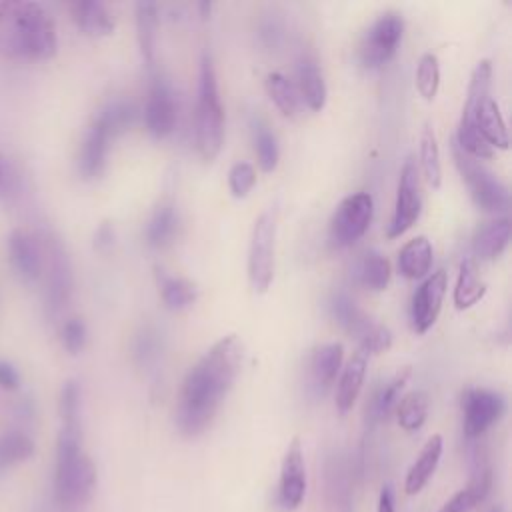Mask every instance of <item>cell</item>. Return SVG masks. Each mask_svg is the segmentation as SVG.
Here are the masks:
<instances>
[{"instance_id":"cell-1","label":"cell","mask_w":512,"mask_h":512,"mask_svg":"<svg viewBox=\"0 0 512 512\" xmlns=\"http://www.w3.org/2000/svg\"><path fill=\"white\" fill-rule=\"evenodd\" d=\"M242 360V340L236 334H228L216 340L188 370L174 414L176 426L184 436H198L210 426L222 400L240 374Z\"/></svg>"},{"instance_id":"cell-2","label":"cell","mask_w":512,"mask_h":512,"mask_svg":"<svg viewBox=\"0 0 512 512\" xmlns=\"http://www.w3.org/2000/svg\"><path fill=\"white\" fill-rule=\"evenodd\" d=\"M80 404V384L74 380L64 382L58 404L62 426L56 442L54 468V502L62 512H80L96 488V468L82 450Z\"/></svg>"},{"instance_id":"cell-3","label":"cell","mask_w":512,"mask_h":512,"mask_svg":"<svg viewBox=\"0 0 512 512\" xmlns=\"http://www.w3.org/2000/svg\"><path fill=\"white\" fill-rule=\"evenodd\" d=\"M58 36L50 12L28 0H0V56L8 60H48Z\"/></svg>"},{"instance_id":"cell-4","label":"cell","mask_w":512,"mask_h":512,"mask_svg":"<svg viewBox=\"0 0 512 512\" xmlns=\"http://www.w3.org/2000/svg\"><path fill=\"white\" fill-rule=\"evenodd\" d=\"M194 140L198 154L212 162L224 144V106L220 102L218 80L212 56L202 54L198 72V92L194 108Z\"/></svg>"},{"instance_id":"cell-5","label":"cell","mask_w":512,"mask_h":512,"mask_svg":"<svg viewBox=\"0 0 512 512\" xmlns=\"http://www.w3.org/2000/svg\"><path fill=\"white\" fill-rule=\"evenodd\" d=\"M452 156L456 162V168L470 192V198L474 204L488 212V214H504L510 208V192L508 186L490 172L484 164H480L476 158L464 154L456 142H452Z\"/></svg>"},{"instance_id":"cell-6","label":"cell","mask_w":512,"mask_h":512,"mask_svg":"<svg viewBox=\"0 0 512 512\" xmlns=\"http://www.w3.org/2000/svg\"><path fill=\"white\" fill-rule=\"evenodd\" d=\"M40 240L44 248V306L48 316H58L66 308L72 294V264L66 246L54 232H40Z\"/></svg>"},{"instance_id":"cell-7","label":"cell","mask_w":512,"mask_h":512,"mask_svg":"<svg viewBox=\"0 0 512 512\" xmlns=\"http://www.w3.org/2000/svg\"><path fill=\"white\" fill-rule=\"evenodd\" d=\"M404 34V20L396 12L380 14L362 34V40L358 44V58L360 64L368 70H378L384 64H388Z\"/></svg>"},{"instance_id":"cell-8","label":"cell","mask_w":512,"mask_h":512,"mask_svg":"<svg viewBox=\"0 0 512 512\" xmlns=\"http://www.w3.org/2000/svg\"><path fill=\"white\" fill-rule=\"evenodd\" d=\"M374 214V200L368 192H354L340 200L336 206L330 226H328V240L334 248H348L354 242H358Z\"/></svg>"},{"instance_id":"cell-9","label":"cell","mask_w":512,"mask_h":512,"mask_svg":"<svg viewBox=\"0 0 512 512\" xmlns=\"http://www.w3.org/2000/svg\"><path fill=\"white\" fill-rule=\"evenodd\" d=\"M274 242L276 218L266 210L254 220L248 246V280L258 294H264L274 278Z\"/></svg>"},{"instance_id":"cell-10","label":"cell","mask_w":512,"mask_h":512,"mask_svg":"<svg viewBox=\"0 0 512 512\" xmlns=\"http://www.w3.org/2000/svg\"><path fill=\"white\" fill-rule=\"evenodd\" d=\"M422 212V192H420V178L418 168L412 158H408L400 170L398 188H396V202L394 212L388 222L386 236L390 240L400 238L404 232H408Z\"/></svg>"},{"instance_id":"cell-11","label":"cell","mask_w":512,"mask_h":512,"mask_svg":"<svg viewBox=\"0 0 512 512\" xmlns=\"http://www.w3.org/2000/svg\"><path fill=\"white\" fill-rule=\"evenodd\" d=\"M506 412V400L490 388H468L462 394V426L468 440H478Z\"/></svg>"},{"instance_id":"cell-12","label":"cell","mask_w":512,"mask_h":512,"mask_svg":"<svg viewBox=\"0 0 512 512\" xmlns=\"http://www.w3.org/2000/svg\"><path fill=\"white\" fill-rule=\"evenodd\" d=\"M8 260L20 282L36 284L42 278L44 266L40 234L26 228H14L8 236Z\"/></svg>"},{"instance_id":"cell-13","label":"cell","mask_w":512,"mask_h":512,"mask_svg":"<svg viewBox=\"0 0 512 512\" xmlns=\"http://www.w3.org/2000/svg\"><path fill=\"white\" fill-rule=\"evenodd\" d=\"M448 288L446 270H436L424 278V282L414 290L410 302V322L416 334H426L442 308V300Z\"/></svg>"},{"instance_id":"cell-14","label":"cell","mask_w":512,"mask_h":512,"mask_svg":"<svg viewBox=\"0 0 512 512\" xmlns=\"http://www.w3.org/2000/svg\"><path fill=\"white\" fill-rule=\"evenodd\" d=\"M178 120L176 112V100L172 94L170 84L162 76H154L146 106H144V126L150 136L154 138H166L174 132Z\"/></svg>"},{"instance_id":"cell-15","label":"cell","mask_w":512,"mask_h":512,"mask_svg":"<svg viewBox=\"0 0 512 512\" xmlns=\"http://www.w3.org/2000/svg\"><path fill=\"white\" fill-rule=\"evenodd\" d=\"M304 494H306V468H304L302 444L298 438H292L282 458L276 504L284 512L296 510L302 504Z\"/></svg>"},{"instance_id":"cell-16","label":"cell","mask_w":512,"mask_h":512,"mask_svg":"<svg viewBox=\"0 0 512 512\" xmlns=\"http://www.w3.org/2000/svg\"><path fill=\"white\" fill-rule=\"evenodd\" d=\"M352 468L344 454L332 452L324 462V494L334 512H354Z\"/></svg>"},{"instance_id":"cell-17","label":"cell","mask_w":512,"mask_h":512,"mask_svg":"<svg viewBox=\"0 0 512 512\" xmlns=\"http://www.w3.org/2000/svg\"><path fill=\"white\" fill-rule=\"evenodd\" d=\"M112 140L114 138L108 134V130L92 120L78 152V172L84 180H96L104 174Z\"/></svg>"},{"instance_id":"cell-18","label":"cell","mask_w":512,"mask_h":512,"mask_svg":"<svg viewBox=\"0 0 512 512\" xmlns=\"http://www.w3.org/2000/svg\"><path fill=\"white\" fill-rule=\"evenodd\" d=\"M344 360V346L340 342H328L318 346L308 364L310 388L316 396H324L336 382Z\"/></svg>"},{"instance_id":"cell-19","label":"cell","mask_w":512,"mask_h":512,"mask_svg":"<svg viewBox=\"0 0 512 512\" xmlns=\"http://www.w3.org/2000/svg\"><path fill=\"white\" fill-rule=\"evenodd\" d=\"M292 82L296 86L300 102L306 108H310L312 112H320L326 106L328 88H326L322 70L312 56H302L296 62V72Z\"/></svg>"},{"instance_id":"cell-20","label":"cell","mask_w":512,"mask_h":512,"mask_svg":"<svg viewBox=\"0 0 512 512\" xmlns=\"http://www.w3.org/2000/svg\"><path fill=\"white\" fill-rule=\"evenodd\" d=\"M366 366H368V354L364 350H356L348 364L340 370L338 386H336V408L340 414H346L352 410L354 402L358 400V394L364 384L366 376Z\"/></svg>"},{"instance_id":"cell-21","label":"cell","mask_w":512,"mask_h":512,"mask_svg":"<svg viewBox=\"0 0 512 512\" xmlns=\"http://www.w3.org/2000/svg\"><path fill=\"white\" fill-rule=\"evenodd\" d=\"M510 242V218L498 216L490 222H484L472 238V250L478 260L490 262L502 256Z\"/></svg>"},{"instance_id":"cell-22","label":"cell","mask_w":512,"mask_h":512,"mask_svg":"<svg viewBox=\"0 0 512 512\" xmlns=\"http://www.w3.org/2000/svg\"><path fill=\"white\" fill-rule=\"evenodd\" d=\"M328 308L332 318L350 334L356 336L358 342L374 328V320L350 298L346 292H334L328 300Z\"/></svg>"},{"instance_id":"cell-23","label":"cell","mask_w":512,"mask_h":512,"mask_svg":"<svg viewBox=\"0 0 512 512\" xmlns=\"http://www.w3.org/2000/svg\"><path fill=\"white\" fill-rule=\"evenodd\" d=\"M70 14L76 28L86 36H110L114 32V20L108 8L98 0H80L70 4Z\"/></svg>"},{"instance_id":"cell-24","label":"cell","mask_w":512,"mask_h":512,"mask_svg":"<svg viewBox=\"0 0 512 512\" xmlns=\"http://www.w3.org/2000/svg\"><path fill=\"white\" fill-rule=\"evenodd\" d=\"M442 456V436L434 434L428 438V442L424 444V448L420 450L418 458L412 462V466L406 472V480H404V490L406 494H418L428 480L432 478L438 462Z\"/></svg>"},{"instance_id":"cell-25","label":"cell","mask_w":512,"mask_h":512,"mask_svg":"<svg viewBox=\"0 0 512 512\" xmlns=\"http://www.w3.org/2000/svg\"><path fill=\"white\" fill-rule=\"evenodd\" d=\"M434 260L432 242L426 236H416L408 240L398 252V270L404 278L420 280L426 278Z\"/></svg>"},{"instance_id":"cell-26","label":"cell","mask_w":512,"mask_h":512,"mask_svg":"<svg viewBox=\"0 0 512 512\" xmlns=\"http://www.w3.org/2000/svg\"><path fill=\"white\" fill-rule=\"evenodd\" d=\"M176 232H178L176 206L170 200L160 202L146 224V244L150 248L162 250L174 242Z\"/></svg>"},{"instance_id":"cell-27","label":"cell","mask_w":512,"mask_h":512,"mask_svg":"<svg viewBox=\"0 0 512 512\" xmlns=\"http://www.w3.org/2000/svg\"><path fill=\"white\" fill-rule=\"evenodd\" d=\"M390 274H392L390 262L376 250L364 252L354 268L356 282L372 292L386 290V286L390 282Z\"/></svg>"},{"instance_id":"cell-28","label":"cell","mask_w":512,"mask_h":512,"mask_svg":"<svg viewBox=\"0 0 512 512\" xmlns=\"http://www.w3.org/2000/svg\"><path fill=\"white\" fill-rule=\"evenodd\" d=\"M156 30H158V4L138 2L136 4V38H138L140 54L148 64V68H154Z\"/></svg>"},{"instance_id":"cell-29","label":"cell","mask_w":512,"mask_h":512,"mask_svg":"<svg viewBox=\"0 0 512 512\" xmlns=\"http://www.w3.org/2000/svg\"><path fill=\"white\" fill-rule=\"evenodd\" d=\"M136 118H138L136 106L124 98H114L106 102L94 116V120L100 126H104L112 138H118L120 134L128 132L136 124Z\"/></svg>"},{"instance_id":"cell-30","label":"cell","mask_w":512,"mask_h":512,"mask_svg":"<svg viewBox=\"0 0 512 512\" xmlns=\"http://www.w3.org/2000/svg\"><path fill=\"white\" fill-rule=\"evenodd\" d=\"M156 276H158V288H160L162 302L168 310L178 312V310H184L190 304H194L198 290L190 280L180 278V276H170L164 270H158Z\"/></svg>"},{"instance_id":"cell-31","label":"cell","mask_w":512,"mask_h":512,"mask_svg":"<svg viewBox=\"0 0 512 512\" xmlns=\"http://www.w3.org/2000/svg\"><path fill=\"white\" fill-rule=\"evenodd\" d=\"M484 294H486V284L480 280L474 262L470 258L462 260L458 270V280L454 286V296H452L456 310H466L474 306Z\"/></svg>"},{"instance_id":"cell-32","label":"cell","mask_w":512,"mask_h":512,"mask_svg":"<svg viewBox=\"0 0 512 512\" xmlns=\"http://www.w3.org/2000/svg\"><path fill=\"white\" fill-rule=\"evenodd\" d=\"M408 376H410V368H402L400 372L394 374L392 380H388L372 398L370 402V420L372 422H382L386 420L398 406L400 402V392L404 390L406 382H408Z\"/></svg>"},{"instance_id":"cell-33","label":"cell","mask_w":512,"mask_h":512,"mask_svg":"<svg viewBox=\"0 0 512 512\" xmlns=\"http://www.w3.org/2000/svg\"><path fill=\"white\" fill-rule=\"evenodd\" d=\"M266 92L270 96V100L274 102V106L286 116V118H294L300 112V98L296 92V86L290 78H286L280 72H270L264 80Z\"/></svg>"},{"instance_id":"cell-34","label":"cell","mask_w":512,"mask_h":512,"mask_svg":"<svg viewBox=\"0 0 512 512\" xmlns=\"http://www.w3.org/2000/svg\"><path fill=\"white\" fill-rule=\"evenodd\" d=\"M428 416V396L422 390H412L404 398H400L396 406V418L400 428L406 432H414L422 428Z\"/></svg>"},{"instance_id":"cell-35","label":"cell","mask_w":512,"mask_h":512,"mask_svg":"<svg viewBox=\"0 0 512 512\" xmlns=\"http://www.w3.org/2000/svg\"><path fill=\"white\" fill-rule=\"evenodd\" d=\"M34 454V440L22 432L12 430L0 436V470L28 460Z\"/></svg>"},{"instance_id":"cell-36","label":"cell","mask_w":512,"mask_h":512,"mask_svg":"<svg viewBox=\"0 0 512 512\" xmlns=\"http://www.w3.org/2000/svg\"><path fill=\"white\" fill-rule=\"evenodd\" d=\"M420 166L426 182L432 188H440L442 184V164H440V148L436 142V134L432 126H424L420 136Z\"/></svg>"},{"instance_id":"cell-37","label":"cell","mask_w":512,"mask_h":512,"mask_svg":"<svg viewBox=\"0 0 512 512\" xmlns=\"http://www.w3.org/2000/svg\"><path fill=\"white\" fill-rule=\"evenodd\" d=\"M252 126H254L252 130H254V148H256L258 164L264 172H272L278 166V158H280L278 140L274 132L268 128V124H264L260 118H256Z\"/></svg>"},{"instance_id":"cell-38","label":"cell","mask_w":512,"mask_h":512,"mask_svg":"<svg viewBox=\"0 0 512 512\" xmlns=\"http://www.w3.org/2000/svg\"><path fill=\"white\" fill-rule=\"evenodd\" d=\"M416 90L424 100H434L438 86H440V62L436 54L426 52L420 56L418 66H416Z\"/></svg>"},{"instance_id":"cell-39","label":"cell","mask_w":512,"mask_h":512,"mask_svg":"<svg viewBox=\"0 0 512 512\" xmlns=\"http://www.w3.org/2000/svg\"><path fill=\"white\" fill-rule=\"evenodd\" d=\"M24 192V176L18 164L0 152V200L6 204L16 202Z\"/></svg>"},{"instance_id":"cell-40","label":"cell","mask_w":512,"mask_h":512,"mask_svg":"<svg viewBox=\"0 0 512 512\" xmlns=\"http://www.w3.org/2000/svg\"><path fill=\"white\" fill-rule=\"evenodd\" d=\"M256 184V168L250 162H236L228 172V188L234 198H246Z\"/></svg>"},{"instance_id":"cell-41","label":"cell","mask_w":512,"mask_h":512,"mask_svg":"<svg viewBox=\"0 0 512 512\" xmlns=\"http://www.w3.org/2000/svg\"><path fill=\"white\" fill-rule=\"evenodd\" d=\"M160 350H162V344H160L158 332L152 330V328H144L142 334H138L136 344H134V358H136V362L140 366H150V364H154L158 360Z\"/></svg>"},{"instance_id":"cell-42","label":"cell","mask_w":512,"mask_h":512,"mask_svg":"<svg viewBox=\"0 0 512 512\" xmlns=\"http://www.w3.org/2000/svg\"><path fill=\"white\" fill-rule=\"evenodd\" d=\"M60 338H62V346L66 348V352L70 354H78L84 350L86 340H88V330L82 318H68L62 324L60 330Z\"/></svg>"},{"instance_id":"cell-43","label":"cell","mask_w":512,"mask_h":512,"mask_svg":"<svg viewBox=\"0 0 512 512\" xmlns=\"http://www.w3.org/2000/svg\"><path fill=\"white\" fill-rule=\"evenodd\" d=\"M114 246V228L110 222H102L94 232V248L98 252H108Z\"/></svg>"},{"instance_id":"cell-44","label":"cell","mask_w":512,"mask_h":512,"mask_svg":"<svg viewBox=\"0 0 512 512\" xmlns=\"http://www.w3.org/2000/svg\"><path fill=\"white\" fill-rule=\"evenodd\" d=\"M0 388L4 390L20 388V372L6 360H0Z\"/></svg>"},{"instance_id":"cell-45","label":"cell","mask_w":512,"mask_h":512,"mask_svg":"<svg viewBox=\"0 0 512 512\" xmlns=\"http://www.w3.org/2000/svg\"><path fill=\"white\" fill-rule=\"evenodd\" d=\"M472 508H470V504H468V500H466V494L460 490V492H456L438 512H470Z\"/></svg>"},{"instance_id":"cell-46","label":"cell","mask_w":512,"mask_h":512,"mask_svg":"<svg viewBox=\"0 0 512 512\" xmlns=\"http://www.w3.org/2000/svg\"><path fill=\"white\" fill-rule=\"evenodd\" d=\"M378 512H394V492L390 486H384L378 496Z\"/></svg>"},{"instance_id":"cell-47","label":"cell","mask_w":512,"mask_h":512,"mask_svg":"<svg viewBox=\"0 0 512 512\" xmlns=\"http://www.w3.org/2000/svg\"><path fill=\"white\" fill-rule=\"evenodd\" d=\"M488 512H504V510H502V506H492Z\"/></svg>"}]
</instances>
